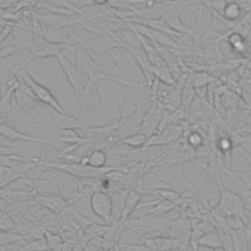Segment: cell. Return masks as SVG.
I'll list each match as a JSON object with an SVG mask.
<instances>
[{
  "mask_svg": "<svg viewBox=\"0 0 251 251\" xmlns=\"http://www.w3.org/2000/svg\"><path fill=\"white\" fill-rule=\"evenodd\" d=\"M17 87H9L0 98V123L7 121L13 113L11 99Z\"/></svg>",
  "mask_w": 251,
  "mask_h": 251,
  "instance_id": "obj_21",
  "label": "cell"
},
{
  "mask_svg": "<svg viewBox=\"0 0 251 251\" xmlns=\"http://www.w3.org/2000/svg\"><path fill=\"white\" fill-rule=\"evenodd\" d=\"M213 251H226V250L223 247H218V248L213 249Z\"/></svg>",
  "mask_w": 251,
  "mask_h": 251,
  "instance_id": "obj_44",
  "label": "cell"
},
{
  "mask_svg": "<svg viewBox=\"0 0 251 251\" xmlns=\"http://www.w3.org/2000/svg\"><path fill=\"white\" fill-rule=\"evenodd\" d=\"M216 146L219 153L223 156H226L227 154L230 156L233 148V141L228 136H221L216 141Z\"/></svg>",
  "mask_w": 251,
  "mask_h": 251,
  "instance_id": "obj_31",
  "label": "cell"
},
{
  "mask_svg": "<svg viewBox=\"0 0 251 251\" xmlns=\"http://www.w3.org/2000/svg\"><path fill=\"white\" fill-rule=\"evenodd\" d=\"M194 88L196 91H198L201 88L206 87V85L208 84L209 81V75L205 73H197L194 74L193 76L190 78Z\"/></svg>",
  "mask_w": 251,
  "mask_h": 251,
  "instance_id": "obj_35",
  "label": "cell"
},
{
  "mask_svg": "<svg viewBox=\"0 0 251 251\" xmlns=\"http://www.w3.org/2000/svg\"><path fill=\"white\" fill-rule=\"evenodd\" d=\"M182 133V128L177 126H169L150 136L144 146H161L177 139Z\"/></svg>",
  "mask_w": 251,
  "mask_h": 251,
  "instance_id": "obj_13",
  "label": "cell"
},
{
  "mask_svg": "<svg viewBox=\"0 0 251 251\" xmlns=\"http://www.w3.org/2000/svg\"><path fill=\"white\" fill-rule=\"evenodd\" d=\"M29 239L27 235H24L15 231H3L0 230V246H8L10 244Z\"/></svg>",
  "mask_w": 251,
  "mask_h": 251,
  "instance_id": "obj_28",
  "label": "cell"
},
{
  "mask_svg": "<svg viewBox=\"0 0 251 251\" xmlns=\"http://www.w3.org/2000/svg\"><path fill=\"white\" fill-rule=\"evenodd\" d=\"M190 221L184 217L180 218V216H178L170 222L164 231L168 236L187 244V242L190 240Z\"/></svg>",
  "mask_w": 251,
  "mask_h": 251,
  "instance_id": "obj_10",
  "label": "cell"
},
{
  "mask_svg": "<svg viewBox=\"0 0 251 251\" xmlns=\"http://www.w3.org/2000/svg\"><path fill=\"white\" fill-rule=\"evenodd\" d=\"M21 148L19 147H6L0 144V157L9 156V155H18L19 152H21Z\"/></svg>",
  "mask_w": 251,
  "mask_h": 251,
  "instance_id": "obj_39",
  "label": "cell"
},
{
  "mask_svg": "<svg viewBox=\"0 0 251 251\" xmlns=\"http://www.w3.org/2000/svg\"><path fill=\"white\" fill-rule=\"evenodd\" d=\"M190 245L192 246L194 251H197L198 247H208L212 249L222 247V242L218 230H213L204 232L198 239H196Z\"/></svg>",
  "mask_w": 251,
  "mask_h": 251,
  "instance_id": "obj_17",
  "label": "cell"
},
{
  "mask_svg": "<svg viewBox=\"0 0 251 251\" xmlns=\"http://www.w3.org/2000/svg\"><path fill=\"white\" fill-rule=\"evenodd\" d=\"M19 49L15 45H9L5 47H0V61L14 55Z\"/></svg>",
  "mask_w": 251,
  "mask_h": 251,
  "instance_id": "obj_37",
  "label": "cell"
},
{
  "mask_svg": "<svg viewBox=\"0 0 251 251\" xmlns=\"http://www.w3.org/2000/svg\"><path fill=\"white\" fill-rule=\"evenodd\" d=\"M126 25L129 29L138 32L139 34L143 35L147 39H150L153 42L154 45L168 47V48L169 47H174L176 45L175 38L172 37L171 35L167 34V33L162 32V31H158V30L150 28L148 26L138 25V24H134V23H130V22H126Z\"/></svg>",
  "mask_w": 251,
  "mask_h": 251,
  "instance_id": "obj_7",
  "label": "cell"
},
{
  "mask_svg": "<svg viewBox=\"0 0 251 251\" xmlns=\"http://www.w3.org/2000/svg\"><path fill=\"white\" fill-rule=\"evenodd\" d=\"M74 251H84V248L80 244H75L74 247Z\"/></svg>",
  "mask_w": 251,
  "mask_h": 251,
  "instance_id": "obj_42",
  "label": "cell"
},
{
  "mask_svg": "<svg viewBox=\"0 0 251 251\" xmlns=\"http://www.w3.org/2000/svg\"><path fill=\"white\" fill-rule=\"evenodd\" d=\"M141 197H142L141 192H139L138 190L133 189V188L129 189V191L127 193V196H126V200L125 208H124V211H123V215H122V218H121V221H120L123 225L130 217L131 213L134 212V210H136Z\"/></svg>",
  "mask_w": 251,
  "mask_h": 251,
  "instance_id": "obj_19",
  "label": "cell"
},
{
  "mask_svg": "<svg viewBox=\"0 0 251 251\" xmlns=\"http://www.w3.org/2000/svg\"><path fill=\"white\" fill-rule=\"evenodd\" d=\"M147 140H148V137L146 136V134L143 133L142 131H138L122 138L118 143L124 144L131 148H140L146 144Z\"/></svg>",
  "mask_w": 251,
  "mask_h": 251,
  "instance_id": "obj_24",
  "label": "cell"
},
{
  "mask_svg": "<svg viewBox=\"0 0 251 251\" xmlns=\"http://www.w3.org/2000/svg\"><path fill=\"white\" fill-rule=\"evenodd\" d=\"M46 108L51 116L54 126L59 130L67 129V128H75V129H82L84 131L89 126L81 119L75 118L68 113H61L54 109H51L48 107Z\"/></svg>",
  "mask_w": 251,
  "mask_h": 251,
  "instance_id": "obj_9",
  "label": "cell"
},
{
  "mask_svg": "<svg viewBox=\"0 0 251 251\" xmlns=\"http://www.w3.org/2000/svg\"><path fill=\"white\" fill-rule=\"evenodd\" d=\"M246 226L251 230V213H249V216H248V219H247V222H246Z\"/></svg>",
  "mask_w": 251,
  "mask_h": 251,
  "instance_id": "obj_43",
  "label": "cell"
},
{
  "mask_svg": "<svg viewBox=\"0 0 251 251\" xmlns=\"http://www.w3.org/2000/svg\"><path fill=\"white\" fill-rule=\"evenodd\" d=\"M242 11V8L236 2L227 1L220 16H222L226 22L236 23L238 20L241 19Z\"/></svg>",
  "mask_w": 251,
  "mask_h": 251,
  "instance_id": "obj_22",
  "label": "cell"
},
{
  "mask_svg": "<svg viewBox=\"0 0 251 251\" xmlns=\"http://www.w3.org/2000/svg\"><path fill=\"white\" fill-rule=\"evenodd\" d=\"M60 131H61V135L59 137V140L69 145H76L81 143L84 140V136L79 135L75 128H67V129H62Z\"/></svg>",
  "mask_w": 251,
  "mask_h": 251,
  "instance_id": "obj_27",
  "label": "cell"
},
{
  "mask_svg": "<svg viewBox=\"0 0 251 251\" xmlns=\"http://www.w3.org/2000/svg\"><path fill=\"white\" fill-rule=\"evenodd\" d=\"M216 209L224 213L226 217H239L243 221V223L245 222L248 213L247 211H245L239 195L226 188L224 183H222L221 198Z\"/></svg>",
  "mask_w": 251,
  "mask_h": 251,
  "instance_id": "obj_4",
  "label": "cell"
},
{
  "mask_svg": "<svg viewBox=\"0 0 251 251\" xmlns=\"http://www.w3.org/2000/svg\"><path fill=\"white\" fill-rule=\"evenodd\" d=\"M14 96L21 111H30L40 105L31 89L22 81H19V85L14 91Z\"/></svg>",
  "mask_w": 251,
  "mask_h": 251,
  "instance_id": "obj_12",
  "label": "cell"
},
{
  "mask_svg": "<svg viewBox=\"0 0 251 251\" xmlns=\"http://www.w3.org/2000/svg\"><path fill=\"white\" fill-rule=\"evenodd\" d=\"M109 0H92L93 4L94 5H98V6H104V5H107Z\"/></svg>",
  "mask_w": 251,
  "mask_h": 251,
  "instance_id": "obj_41",
  "label": "cell"
},
{
  "mask_svg": "<svg viewBox=\"0 0 251 251\" xmlns=\"http://www.w3.org/2000/svg\"><path fill=\"white\" fill-rule=\"evenodd\" d=\"M243 203L245 211L251 213V188L248 187L245 183L241 185L237 193Z\"/></svg>",
  "mask_w": 251,
  "mask_h": 251,
  "instance_id": "obj_34",
  "label": "cell"
},
{
  "mask_svg": "<svg viewBox=\"0 0 251 251\" xmlns=\"http://www.w3.org/2000/svg\"><path fill=\"white\" fill-rule=\"evenodd\" d=\"M117 93V99L119 104V116L118 119L121 121L131 120L137 110V104L130 97L123 96L118 86L115 87Z\"/></svg>",
  "mask_w": 251,
  "mask_h": 251,
  "instance_id": "obj_16",
  "label": "cell"
},
{
  "mask_svg": "<svg viewBox=\"0 0 251 251\" xmlns=\"http://www.w3.org/2000/svg\"><path fill=\"white\" fill-rule=\"evenodd\" d=\"M196 93V90L191 82L190 79H187L184 83V86L182 88V93H181V102H180V107L183 110H187L189 109L194 95Z\"/></svg>",
  "mask_w": 251,
  "mask_h": 251,
  "instance_id": "obj_26",
  "label": "cell"
},
{
  "mask_svg": "<svg viewBox=\"0 0 251 251\" xmlns=\"http://www.w3.org/2000/svg\"><path fill=\"white\" fill-rule=\"evenodd\" d=\"M108 155L102 149H93L87 155L82 156L80 163L84 165H89L94 168H102L107 165Z\"/></svg>",
  "mask_w": 251,
  "mask_h": 251,
  "instance_id": "obj_20",
  "label": "cell"
},
{
  "mask_svg": "<svg viewBox=\"0 0 251 251\" xmlns=\"http://www.w3.org/2000/svg\"><path fill=\"white\" fill-rule=\"evenodd\" d=\"M44 237L47 240V243L49 245L50 250H52V251H61L62 245L65 241H64L63 237L60 234L53 233L50 230H48L47 228H45Z\"/></svg>",
  "mask_w": 251,
  "mask_h": 251,
  "instance_id": "obj_30",
  "label": "cell"
},
{
  "mask_svg": "<svg viewBox=\"0 0 251 251\" xmlns=\"http://www.w3.org/2000/svg\"><path fill=\"white\" fill-rule=\"evenodd\" d=\"M0 135L8 140H20L26 142H36L40 144H51V142L45 138L30 136L28 134L17 130L15 127L5 123H0Z\"/></svg>",
  "mask_w": 251,
  "mask_h": 251,
  "instance_id": "obj_14",
  "label": "cell"
},
{
  "mask_svg": "<svg viewBox=\"0 0 251 251\" xmlns=\"http://www.w3.org/2000/svg\"><path fill=\"white\" fill-rule=\"evenodd\" d=\"M133 189L138 190L142 194H148L149 192L161 188H172L165 178L154 172H146L143 174L132 185Z\"/></svg>",
  "mask_w": 251,
  "mask_h": 251,
  "instance_id": "obj_8",
  "label": "cell"
},
{
  "mask_svg": "<svg viewBox=\"0 0 251 251\" xmlns=\"http://www.w3.org/2000/svg\"><path fill=\"white\" fill-rule=\"evenodd\" d=\"M241 131H242V132H247V133H250V134H251V128H248V129H242Z\"/></svg>",
  "mask_w": 251,
  "mask_h": 251,
  "instance_id": "obj_46",
  "label": "cell"
},
{
  "mask_svg": "<svg viewBox=\"0 0 251 251\" xmlns=\"http://www.w3.org/2000/svg\"><path fill=\"white\" fill-rule=\"evenodd\" d=\"M125 251H152L150 248H148L142 241L140 243L135 244H128V245H123L121 244Z\"/></svg>",
  "mask_w": 251,
  "mask_h": 251,
  "instance_id": "obj_38",
  "label": "cell"
},
{
  "mask_svg": "<svg viewBox=\"0 0 251 251\" xmlns=\"http://www.w3.org/2000/svg\"><path fill=\"white\" fill-rule=\"evenodd\" d=\"M154 75L160 82H163L164 84L171 85L175 81L172 71L168 67L167 64L155 66L154 67Z\"/></svg>",
  "mask_w": 251,
  "mask_h": 251,
  "instance_id": "obj_25",
  "label": "cell"
},
{
  "mask_svg": "<svg viewBox=\"0 0 251 251\" xmlns=\"http://www.w3.org/2000/svg\"><path fill=\"white\" fill-rule=\"evenodd\" d=\"M36 200L43 207L54 213H60L67 210L71 205L64 197L58 193L47 194V195H38Z\"/></svg>",
  "mask_w": 251,
  "mask_h": 251,
  "instance_id": "obj_15",
  "label": "cell"
},
{
  "mask_svg": "<svg viewBox=\"0 0 251 251\" xmlns=\"http://www.w3.org/2000/svg\"><path fill=\"white\" fill-rule=\"evenodd\" d=\"M75 64L76 66L81 69L88 76L89 78L95 79L98 82L107 79V76L102 73L99 66L96 64L94 59L91 57L90 53L82 48L75 47Z\"/></svg>",
  "mask_w": 251,
  "mask_h": 251,
  "instance_id": "obj_6",
  "label": "cell"
},
{
  "mask_svg": "<svg viewBox=\"0 0 251 251\" xmlns=\"http://www.w3.org/2000/svg\"><path fill=\"white\" fill-rule=\"evenodd\" d=\"M98 83L97 80L89 78L77 101L80 119L89 126H98L99 122L105 120L112 122L118 119L115 114L103 106L98 93Z\"/></svg>",
  "mask_w": 251,
  "mask_h": 251,
  "instance_id": "obj_1",
  "label": "cell"
},
{
  "mask_svg": "<svg viewBox=\"0 0 251 251\" xmlns=\"http://www.w3.org/2000/svg\"><path fill=\"white\" fill-rule=\"evenodd\" d=\"M72 6L80 9V8H84V7H89L94 5L92 0H67Z\"/></svg>",
  "mask_w": 251,
  "mask_h": 251,
  "instance_id": "obj_40",
  "label": "cell"
},
{
  "mask_svg": "<svg viewBox=\"0 0 251 251\" xmlns=\"http://www.w3.org/2000/svg\"><path fill=\"white\" fill-rule=\"evenodd\" d=\"M176 208H177V206L168 200H164V199H158L157 203L155 205L152 206V208L145 210V214H150L153 216H157V217H164L166 214H168L169 212L175 210Z\"/></svg>",
  "mask_w": 251,
  "mask_h": 251,
  "instance_id": "obj_23",
  "label": "cell"
},
{
  "mask_svg": "<svg viewBox=\"0 0 251 251\" xmlns=\"http://www.w3.org/2000/svg\"><path fill=\"white\" fill-rule=\"evenodd\" d=\"M250 188H251V185H250Z\"/></svg>",
  "mask_w": 251,
  "mask_h": 251,
  "instance_id": "obj_47",
  "label": "cell"
},
{
  "mask_svg": "<svg viewBox=\"0 0 251 251\" xmlns=\"http://www.w3.org/2000/svg\"><path fill=\"white\" fill-rule=\"evenodd\" d=\"M89 206L95 216L101 219L106 225L112 224L113 206L108 193L103 191H93L89 198Z\"/></svg>",
  "mask_w": 251,
  "mask_h": 251,
  "instance_id": "obj_5",
  "label": "cell"
},
{
  "mask_svg": "<svg viewBox=\"0 0 251 251\" xmlns=\"http://www.w3.org/2000/svg\"><path fill=\"white\" fill-rule=\"evenodd\" d=\"M204 135L197 130H193L190 131L187 135H186V144L189 145L190 147H192L193 149H197L201 146L204 145Z\"/></svg>",
  "mask_w": 251,
  "mask_h": 251,
  "instance_id": "obj_33",
  "label": "cell"
},
{
  "mask_svg": "<svg viewBox=\"0 0 251 251\" xmlns=\"http://www.w3.org/2000/svg\"><path fill=\"white\" fill-rule=\"evenodd\" d=\"M56 58L72 86L75 100L78 101L81 92L89 81V76L81 69H79L75 63H72L63 52L58 54Z\"/></svg>",
  "mask_w": 251,
  "mask_h": 251,
  "instance_id": "obj_2",
  "label": "cell"
},
{
  "mask_svg": "<svg viewBox=\"0 0 251 251\" xmlns=\"http://www.w3.org/2000/svg\"><path fill=\"white\" fill-rule=\"evenodd\" d=\"M23 248L26 251H47L49 250V245L45 237L34 238L28 242L22 245Z\"/></svg>",
  "mask_w": 251,
  "mask_h": 251,
  "instance_id": "obj_32",
  "label": "cell"
},
{
  "mask_svg": "<svg viewBox=\"0 0 251 251\" xmlns=\"http://www.w3.org/2000/svg\"><path fill=\"white\" fill-rule=\"evenodd\" d=\"M227 43L229 46L237 52H243L246 45H245V38L244 36L236 31H231L227 35Z\"/></svg>",
  "mask_w": 251,
  "mask_h": 251,
  "instance_id": "obj_29",
  "label": "cell"
},
{
  "mask_svg": "<svg viewBox=\"0 0 251 251\" xmlns=\"http://www.w3.org/2000/svg\"><path fill=\"white\" fill-rule=\"evenodd\" d=\"M135 4H146L147 6H151L154 4V2L152 0H109L107 6L116 11L130 12L131 16L137 10L132 7V5Z\"/></svg>",
  "mask_w": 251,
  "mask_h": 251,
  "instance_id": "obj_18",
  "label": "cell"
},
{
  "mask_svg": "<svg viewBox=\"0 0 251 251\" xmlns=\"http://www.w3.org/2000/svg\"><path fill=\"white\" fill-rule=\"evenodd\" d=\"M141 241L152 251H181L186 245L170 236H157L151 238L142 237Z\"/></svg>",
  "mask_w": 251,
  "mask_h": 251,
  "instance_id": "obj_11",
  "label": "cell"
},
{
  "mask_svg": "<svg viewBox=\"0 0 251 251\" xmlns=\"http://www.w3.org/2000/svg\"><path fill=\"white\" fill-rule=\"evenodd\" d=\"M31 55L33 57L38 58H49V57H56L60 54L63 50L67 49L71 52H75V47L66 43H58L48 41L43 34H34L33 33V40L31 45L28 47Z\"/></svg>",
  "mask_w": 251,
  "mask_h": 251,
  "instance_id": "obj_3",
  "label": "cell"
},
{
  "mask_svg": "<svg viewBox=\"0 0 251 251\" xmlns=\"http://www.w3.org/2000/svg\"><path fill=\"white\" fill-rule=\"evenodd\" d=\"M14 25H15V23H11V24H7L5 25L2 26L1 28V31H0V45L4 42V40L10 35L13 33L14 31Z\"/></svg>",
  "mask_w": 251,
  "mask_h": 251,
  "instance_id": "obj_36",
  "label": "cell"
},
{
  "mask_svg": "<svg viewBox=\"0 0 251 251\" xmlns=\"http://www.w3.org/2000/svg\"><path fill=\"white\" fill-rule=\"evenodd\" d=\"M4 213H5V209H1V208H0V219H1V217L4 215Z\"/></svg>",
  "mask_w": 251,
  "mask_h": 251,
  "instance_id": "obj_45",
  "label": "cell"
}]
</instances>
